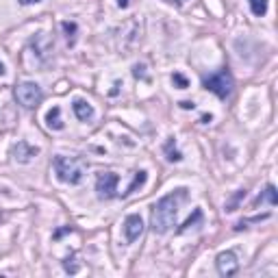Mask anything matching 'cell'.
I'll list each match as a JSON object with an SVG mask.
<instances>
[{"instance_id":"7","label":"cell","mask_w":278,"mask_h":278,"mask_svg":"<svg viewBox=\"0 0 278 278\" xmlns=\"http://www.w3.org/2000/svg\"><path fill=\"white\" fill-rule=\"evenodd\" d=\"M141 233H144V222H141V217L137 213L128 215L126 220H124V235H126V243L137 241Z\"/></svg>"},{"instance_id":"10","label":"cell","mask_w":278,"mask_h":278,"mask_svg":"<svg viewBox=\"0 0 278 278\" xmlns=\"http://www.w3.org/2000/svg\"><path fill=\"white\" fill-rule=\"evenodd\" d=\"M46 124H48V128H52V130H63L65 124H63V119H61V109L52 107L50 111L46 113Z\"/></svg>"},{"instance_id":"14","label":"cell","mask_w":278,"mask_h":278,"mask_svg":"<svg viewBox=\"0 0 278 278\" xmlns=\"http://www.w3.org/2000/svg\"><path fill=\"white\" fill-rule=\"evenodd\" d=\"M200 222H202V209H194V213L183 222V226H181V228H178V235H181V233H185V231H189L192 226H198Z\"/></svg>"},{"instance_id":"16","label":"cell","mask_w":278,"mask_h":278,"mask_svg":"<svg viewBox=\"0 0 278 278\" xmlns=\"http://www.w3.org/2000/svg\"><path fill=\"white\" fill-rule=\"evenodd\" d=\"M250 2V9H252V13L257 15V18H263L265 13H268V0H248Z\"/></svg>"},{"instance_id":"4","label":"cell","mask_w":278,"mask_h":278,"mask_svg":"<svg viewBox=\"0 0 278 278\" xmlns=\"http://www.w3.org/2000/svg\"><path fill=\"white\" fill-rule=\"evenodd\" d=\"M13 96H15V102H18L22 109H37L41 102V98H43V91L37 83L26 80V83H20L18 87H15Z\"/></svg>"},{"instance_id":"12","label":"cell","mask_w":278,"mask_h":278,"mask_svg":"<svg viewBox=\"0 0 278 278\" xmlns=\"http://www.w3.org/2000/svg\"><path fill=\"white\" fill-rule=\"evenodd\" d=\"M146 181H148V174H146L144 170L137 172V174H135V178H133V183H130L128 187H126V192H124V198H126V196H130V194H135L137 189H141V187L146 185Z\"/></svg>"},{"instance_id":"21","label":"cell","mask_w":278,"mask_h":278,"mask_svg":"<svg viewBox=\"0 0 278 278\" xmlns=\"http://www.w3.org/2000/svg\"><path fill=\"white\" fill-rule=\"evenodd\" d=\"M133 74H135V79H144V80H146L144 65H135V68H133Z\"/></svg>"},{"instance_id":"23","label":"cell","mask_w":278,"mask_h":278,"mask_svg":"<svg viewBox=\"0 0 278 278\" xmlns=\"http://www.w3.org/2000/svg\"><path fill=\"white\" fill-rule=\"evenodd\" d=\"M128 4H130V0H118V7L119 9H126Z\"/></svg>"},{"instance_id":"6","label":"cell","mask_w":278,"mask_h":278,"mask_svg":"<svg viewBox=\"0 0 278 278\" xmlns=\"http://www.w3.org/2000/svg\"><path fill=\"white\" fill-rule=\"evenodd\" d=\"M215 265H217V272L220 276H235L239 272V261H237V254L233 250H226V252H220L215 259Z\"/></svg>"},{"instance_id":"19","label":"cell","mask_w":278,"mask_h":278,"mask_svg":"<svg viewBox=\"0 0 278 278\" xmlns=\"http://www.w3.org/2000/svg\"><path fill=\"white\" fill-rule=\"evenodd\" d=\"M72 261H74V257H68L63 261V268H65V272H70V274H76V272H79V265H74Z\"/></svg>"},{"instance_id":"2","label":"cell","mask_w":278,"mask_h":278,"mask_svg":"<svg viewBox=\"0 0 278 278\" xmlns=\"http://www.w3.org/2000/svg\"><path fill=\"white\" fill-rule=\"evenodd\" d=\"M54 165V174L61 183L68 185H80L85 178V161L79 157H54L52 161Z\"/></svg>"},{"instance_id":"13","label":"cell","mask_w":278,"mask_h":278,"mask_svg":"<svg viewBox=\"0 0 278 278\" xmlns=\"http://www.w3.org/2000/svg\"><path fill=\"white\" fill-rule=\"evenodd\" d=\"M174 144H176V141H174V137H170L165 141V146H163V150H165V159L170 163H176V161L183 159V155L176 150V146H174Z\"/></svg>"},{"instance_id":"25","label":"cell","mask_w":278,"mask_h":278,"mask_svg":"<svg viewBox=\"0 0 278 278\" xmlns=\"http://www.w3.org/2000/svg\"><path fill=\"white\" fill-rule=\"evenodd\" d=\"M211 119H213V116H211V113H206V116H202V119H200V122H202V124H209Z\"/></svg>"},{"instance_id":"9","label":"cell","mask_w":278,"mask_h":278,"mask_svg":"<svg viewBox=\"0 0 278 278\" xmlns=\"http://www.w3.org/2000/svg\"><path fill=\"white\" fill-rule=\"evenodd\" d=\"M72 109H74V116L80 119V122H89L91 118H94V107L89 105V102H85V100H74V105H72Z\"/></svg>"},{"instance_id":"11","label":"cell","mask_w":278,"mask_h":278,"mask_svg":"<svg viewBox=\"0 0 278 278\" xmlns=\"http://www.w3.org/2000/svg\"><path fill=\"white\" fill-rule=\"evenodd\" d=\"M263 202H270L272 206L278 204V192H276L274 185H268V187H265V192L261 194L257 200H254V206H259V204H263Z\"/></svg>"},{"instance_id":"22","label":"cell","mask_w":278,"mask_h":278,"mask_svg":"<svg viewBox=\"0 0 278 278\" xmlns=\"http://www.w3.org/2000/svg\"><path fill=\"white\" fill-rule=\"evenodd\" d=\"M178 105H181V109H185V111H189V109H196V105H194L192 100H181Z\"/></svg>"},{"instance_id":"27","label":"cell","mask_w":278,"mask_h":278,"mask_svg":"<svg viewBox=\"0 0 278 278\" xmlns=\"http://www.w3.org/2000/svg\"><path fill=\"white\" fill-rule=\"evenodd\" d=\"M172 2H178V4H185V2H187V0H172Z\"/></svg>"},{"instance_id":"8","label":"cell","mask_w":278,"mask_h":278,"mask_svg":"<svg viewBox=\"0 0 278 278\" xmlns=\"http://www.w3.org/2000/svg\"><path fill=\"white\" fill-rule=\"evenodd\" d=\"M11 155H13V159L18 163H31L37 155H40V148L29 146L26 141H18V144L13 146V150H11Z\"/></svg>"},{"instance_id":"20","label":"cell","mask_w":278,"mask_h":278,"mask_svg":"<svg viewBox=\"0 0 278 278\" xmlns=\"http://www.w3.org/2000/svg\"><path fill=\"white\" fill-rule=\"evenodd\" d=\"M72 231H74L72 226H63V228H59V231L54 233V235H52V239H61L63 235H68V233H72Z\"/></svg>"},{"instance_id":"3","label":"cell","mask_w":278,"mask_h":278,"mask_svg":"<svg viewBox=\"0 0 278 278\" xmlns=\"http://www.w3.org/2000/svg\"><path fill=\"white\" fill-rule=\"evenodd\" d=\"M204 89H209L211 94H215L220 100H226L228 96L233 94V87H235V80H233V74L228 72V68H222L220 72L209 74L202 79Z\"/></svg>"},{"instance_id":"5","label":"cell","mask_w":278,"mask_h":278,"mask_svg":"<svg viewBox=\"0 0 278 278\" xmlns=\"http://www.w3.org/2000/svg\"><path fill=\"white\" fill-rule=\"evenodd\" d=\"M118 183L119 176L113 172H102L98 174V181H96V194L100 200H111L118 196Z\"/></svg>"},{"instance_id":"18","label":"cell","mask_w":278,"mask_h":278,"mask_svg":"<svg viewBox=\"0 0 278 278\" xmlns=\"http://www.w3.org/2000/svg\"><path fill=\"white\" fill-rule=\"evenodd\" d=\"M172 83L176 85L178 89H187V87H189V80L185 79V76H183L181 72H174V74H172Z\"/></svg>"},{"instance_id":"24","label":"cell","mask_w":278,"mask_h":278,"mask_svg":"<svg viewBox=\"0 0 278 278\" xmlns=\"http://www.w3.org/2000/svg\"><path fill=\"white\" fill-rule=\"evenodd\" d=\"M35 2H41V0H20V4H24V7H29V4H35Z\"/></svg>"},{"instance_id":"15","label":"cell","mask_w":278,"mask_h":278,"mask_svg":"<svg viewBox=\"0 0 278 278\" xmlns=\"http://www.w3.org/2000/svg\"><path fill=\"white\" fill-rule=\"evenodd\" d=\"M243 198H246V189H239V192L224 204V211H226V213H233V211H237V206H239V202H241Z\"/></svg>"},{"instance_id":"17","label":"cell","mask_w":278,"mask_h":278,"mask_svg":"<svg viewBox=\"0 0 278 278\" xmlns=\"http://www.w3.org/2000/svg\"><path fill=\"white\" fill-rule=\"evenodd\" d=\"M61 29L65 33V37H68V41H70V46L74 43V37H76V31H79V26H76V22H61Z\"/></svg>"},{"instance_id":"1","label":"cell","mask_w":278,"mask_h":278,"mask_svg":"<svg viewBox=\"0 0 278 278\" xmlns=\"http://www.w3.org/2000/svg\"><path fill=\"white\" fill-rule=\"evenodd\" d=\"M187 198V189L178 187L172 194L163 196V198L152 206L150 211V228L155 235H165L172 231L174 222H176V213H178V204L181 200Z\"/></svg>"},{"instance_id":"26","label":"cell","mask_w":278,"mask_h":278,"mask_svg":"<svg viewBox=\"0 0 278 278\" xmlns=\"http://www.w3.org/2000/svg\"><path fill=\"white\" fill-rule=\"evenodd\" d=\"M4 74V63H0V76Z\"/></svg>"}]
</instances>
